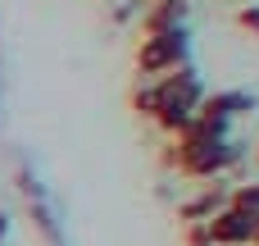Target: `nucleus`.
<instances>
[{
  "instance_id": "nucleus-1",
  "label": "nucleus",
  "mask_w": 259,
  "mask_h": 246,
  "mask_svg": "<svg viewBox=\"0 0 259 246\" xmlns=\"http://www.w3.org/2000/svg\"><path fill=\"white\" fill-rule=\"evenodd\" d=\"M164 151H168L164 164H173L178 173H187L196 183H214L241 160V146H232V142H187V137H178Z\"/></svg>"
},
{
  "instance_id": "nucleus-2",
  "label": "nucleus",
  "mask_w": 259,
  "mask_h": 246,
  "mask_svg": "<svg viewBox=\"0 0 259 246\" xmlns=\"http://www.w3.org/2000/svg\"><path fill=\"white\" fill-rule=\"evenodd\" d=\"M191 64V37L187 27H173V32H155L137 46V73L146 78H159V73H173V68H187Z\"/></svg>"
},
{
  "instance_id": "nucleus-3",
  "label": "nucleus",
  "mask_w": 259,
  "mask_h": 246,
  "mask_svg": "<svg viewBox=\"0 0 259 246\" xmlns=\"http://www.w3.org/2000/svg\"><path fill=\"white\" fill-rule=\"evenodd\" d=\"M205 233H209V246H255L259 215L237 210V205H223L219 215L205 219Z\"/></svg>"
},
{
  "instance_id": "nucleus-4",
  "label": "nucleus",
  "mask_w": 259,
  "mask_h": 246,
  "mask_svg": "<svg viewBox=\"0 0 259 246\" xmlns=\"http://www.w3.org/2000/svg\"><path fill=\"white\" fill-rule=\"evenodd\" d=\"M187 23V0H150L141 9V32L155 37V32H173Z\"/></svg>"
},
{
  "instance_id": "nucleus-5",
  "label": "nucleus",
  "mask_w": 259,
  "mask_h": 246,
  "mask_svg": "<svg viewBox=\"0 0 259 246\" xmlns=\"http://www.w3.org/2000/svg\"><path fill=\"white\" fill-rule=\"evenodd\" d=\"M196 110H200V114H219V119H237V114H250V110H255V96H250V91H228V87H219V91H205Z\"/></svg>"
},
{
  "instance_id": "nucleus-6",
  "label": "nucleus",
  "mask_w": 259,
  "mask_h": 246,
  "mask_svg": "<svg viewBox=\"0 0 259 246\" xmlns=\"http://www.w3.org/2000/svg\"><path fill=\"white\" fill-rule=\"evenodd\" d=\"M228 205V183L223 178H214V187H205L200 196H191L182 210H178V224H205L209 215H219Z\"/></svg>"
},
{
  "instance_id": "nucleus-7",
  "label": "nucleus",
  "mask_w": 259,
  "mask_h": 246,
  "mask_svg": "<svg viewBox=\"0 0 259 246\" xmlns=\"http://www.w3.org/2000/svg\"><path fill=\"white\" fill-rule=\"evenodd\" d=\"M228 205H237V210H250V215H259V183H241V187H228Z\"/></svg>"
},
{
  "instance_id": "nucleus-8",
  "label": "nucleus",
  "mask_w": 259,
  "mask_h": 246,
  "mask_svg": "<svg viewBox=\"0 0 259 246\" xmlns=\"http://www.w3.org/2000/svg\"><path fill=\"white\" fill-rule=\"evenodd\" d=\"M187 233H182V242L187 246H209V233H205V224H182Z\"/></svg>"
},
{
  "instance_id": "nucleus-9",
  "label": "nucleus",
  "mask_w": 259,
  "mask_h": 246,
  "mask_svg": "<svg viewBox=\"0 0 259 246\" xmlns=\"http://www.w3.org/2000/svg\"><path fill=\"white\" fill-rule=\"evenodd\" d=\"M237 23H241V27H246V32H250V37L259 41V5H250V9H241V14H237Z\"/></svg>"
},
{
  "instance_id": "nucleus-10",
  "label": "nucleus",
  "mask_w": 259,
  "mask_h": 246,
  "mask_svg": "<svg viewBox=\"0 0 259 246\" xmlns=\"http://www.w3.org/2000/svg\"><path fill=\"white\" fill-rule=\"evenodd\" d=\"M5 233H9V219H5V215H0V242H5Z\"/></svg>"
},
{
  "instance_id": "nucleus-11",
  "label": "nucleus",
  "mask_w": 259,
  "mask_h": 246,
  "mask_svg": "<svg viewBox=\"0 0 259 246\" xmlns=\"http://www.w3.org/2000/svg\"><path fill=\"white\" fill-rule=\"evenodd\" d=\"M250 160H255V164H259V142H255V151H250Z\"/></svg>"
},
{
  "instance_id": "nucleus-12",
  "label": "nucleus",
  "mask_w": 259,
  "mask_h": 246,
  "mask_svg": "<svg viewBox=\"0 0 259 246\" xmlns=\"http://www.w3.org/2000/svg\"><path fill=\"white\" fill-rule=\"evenodd\" d=\"M255 246H259V233H255Z\"/></svg>"
}]
</instances>
